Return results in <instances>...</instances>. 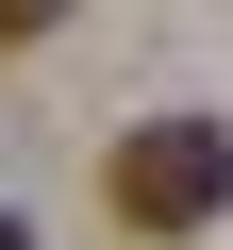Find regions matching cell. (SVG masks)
Here are the masks:
<instances>
[{
	"mask_svg": "<svg viewBox=\"0 0 233 250\" xmlns=\"http://www.w3.org/2000/svg\"><path fill=\"white\" fill-rule=\"evenodd\" d=\"M100 217L116 233H216L233 217V134L216 117H134L100 150Z\"/></svg>",
	"mask_w": 233,
	"mask_h": 250,
	"instance_id": "cell-1",
	"label": "cell"
},
{
	"mask_svg": "<svg viewBox=\"0 0 233 250\" xmlns=\"http://www.w3.org/2000/svg\"><path fill=\"white\" fill-rule=\"evenodd\" d=\"M34 34H67V0H0V50H34Z\"/></svg>",
	"mask_w": 233,
	"mask_h": 250,
	"instance_id": "cell-2",
	"label": "cell"
},
{
	"mask_svg": "<svg viewBox=\"0 0 233 250\" xmlns=\"http://www.w3.org/2000/svg\"><path fill=\"white\" fill-rule=\"evenodd\" d=\"M0 250H34V217H0Z\"/></svg>",
	"mask_w": 233,
	"mask_h": 250,
	"instance_id": "cell-3",
	"label": "cell"
}]
</instances>
